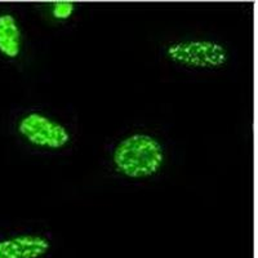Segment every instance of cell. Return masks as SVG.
Returning <instances> with one entry per match:
<instances>
[{
	"label": "cell",
	"instance_id": "obj_1",
	"mask_svg": "<svg viewBox=\"0 0 258 258\" xmlns=\"http://www.w3.org/2000/svg\"><path fill=\"white\" fill-rule=\"evenodd\" d=\"M112 165L121 176L145 179L160 172L165 163V149L158 138L149 133H133L115 146Z\"/></svg>",
	"mask_w": 258,
	"mask_h": 258
},
{
	"label": "cell",
	"instance_id": "obj_2",
	"mask_svg": "<svg viewBox=\"0 0 258 258\" xmlns=\"http://www.w3.org/2000/svg\"><path fill=\"white\" fill-rule=\"evenodd\" d=\"M165 57L172 63L190 70H218L227 64L230 53L225 44L212 39H186L169 43Z\"/></svg>",
	"mask_w": 258,
	"mask_h": 258
},
{
	"label": "cell",
	"instance_id": "obj_3",
	"mask_svg": "<svg viewBox=\"0 0 258 258\" xmlns=\"http://www.w3.org/2000/svg\"><path fill=\"white\" fill-rule=\"evenodd\" d=\"M17 132L31 146L49 151L64 149L73 140L68 126L39 111L27 112L21 117Z\"/></svg>",
	"mask_w": 258,
	"mask_h": 258
},
{
	"label": "cell",
	"instance_id": "obj_4",
	"mask_svg": "<svg viewBox=\"0 0 258 258\" xmlns=\"http://www.w3.org/2000/svg\"><path fill=\"white\" fill-rule=\"evenodd\" d=\"M49 239L39 234H18L0 239V258H43L49 253Z\"/></svg>",
	"mask_w": 258,
	"mask_h": 258
},
{
	"label": "cell",
	"instance_id": "obj_5",
	"mask_svg": "<svg viewBox=\"0 0 258 258\" xmlns=\"http://www.w3.org/2000/svg\"><path fill=\"white\" fill-rule=\"evenodd\" d=\"M22 29L12 13H0V54L7 59H17L22 53Z\"/></svg>",
	"mask_w": 258,
	"mask_h": 258
},
{
	"label": "cell",
	"instance_id": "obj_6",
	"mask_svg": "<svg viewBox=\"0 0 258 258\" xmlns=\"http://www.w3.org/2000/svg\"><path fill=\"white\" fill-rule=\"evenodd\" d=\"M77 11V6L73 2H53L50 4V15L57 21L70 20Z\"/></svg>",
	"mask_w": 258,
	"mask_h": 258
}]
</instances>
